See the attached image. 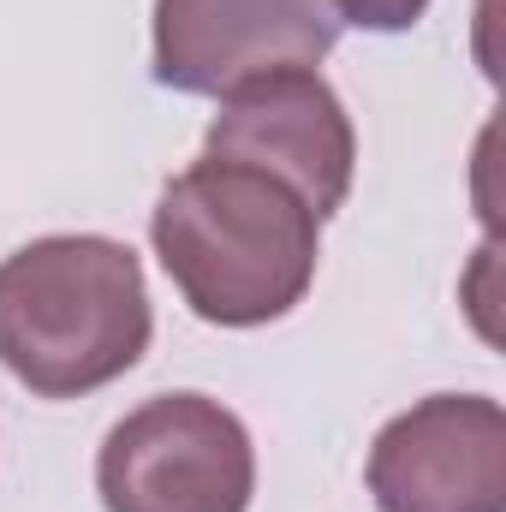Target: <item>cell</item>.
I'll return each instance as SVG.
<instances>
[{
  "label": "cell",
  "instance_id": "6",
  "mask_svg": "<svg viewBox=\"0 0 506 512\" xmlns=\"http://www.w3.org/2000/svg\"><path fill=\"white\" fill-rule=\"evenodd\" d=\"M381 512H506V411L489 393H429L370 447Z\"/></svg>",
  "mask_w": 506,
  "mask_h": 512
},
{
  "label": "cell",
  "instance_id": "5",
  "mask_svg": "<svg viewBox=\"0 0 506 512\" xmlns=\"http://www.w3.org/2000/svg\"><path fill=\"white\" fill-rule=\"evenodd\" d=\"M340 42L328 0H155V84L227 96L251 78L316 66Z\"/></svg>",
  "mask_w": 506,
  "mask_h": 512
},
{
  "label": "cell",
  "instance_id": "1",
  "mask_svg": "<svg viewBox=\"0 0 506 512\" xmlns=\"http://www.w3.org/2000/svg\"><path fill=\"white\" fill-rule=\"evenodd\" d=\"M316 215L304 197L239 161H191L155 197L149 239L179 298L215 328H262L316 280Z\"/></svg>",
  "mask_w": 506,
  "mask_h": 512
},
{
  "label": "cell",
  "instance_id": "3",
  "mask_svg": "<svg viewBox=\"0 0 506 512\" xmlns=\"http://www.w3.org/2000/svg\"><path fill=\"white\" fill-rule=\"evenodd\" d=\"M96 495L108 512H251V429L209 393H155L108 429Z\"/></svg>",
  "mask_w": 506,
  "mask_h": 512
},
{
  "label": "cell",
  "instance_id": "2",
  "mask_svg": "<svg viewBox=\"0 0 506 512\" xmlns=\"http://www.w3.org/2000/svg\"><path fill=\"white\" fill-rule=\"evenodd\" d=\"M143 262L102 233L30 239L0 262V364L36 399H84L149 352Z\"/></svg>",
  "mask_w": 506,
  "mask_h": 512
},
{
  "label": "cell",
  "instance_id": "7",
  "mask_svg": "<svg viewBox=\"0 0 506 512\" xmlns=\"http://www.w3.org/2000/svg\"><path fill=\"white\" fill-rule=\"evenodd\" d=\"M328 6H334V18H340V24L381 30V36H393V30H411V24L429 12V0H328Z\"/></svg>",
  "mask_w": 506,
  "mask_h": 512
},
{
  "label": "cell",
  "instance_id": "4",
  "mask_svg": "<svg viewBox=\"0 0 506 512\" xmlns=\"http://www.w3.org/2000/svg\"><path fill=\"white\" fill-rule=\"evenodd\" d=\"M203 155L256 167L304 197L316 221H328L352 197L358 167V131L346 120L340 96L316 66H286L251 78L221 96V114L209 120Z\"/></svg>",
  "mask_w": 506,
  "mask_h": 512
}]
</instances>
